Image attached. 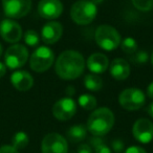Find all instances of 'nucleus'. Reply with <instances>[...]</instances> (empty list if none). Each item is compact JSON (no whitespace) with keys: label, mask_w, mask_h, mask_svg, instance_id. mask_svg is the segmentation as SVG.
I'll list each match as a JSON object with an SVG mask.
<instances>
[{"label":"nucleus","mask_w":153,"mask_h":153,"mask_svg":"<svg viewBox=\"0 0 153 153\" xmlns=\"http://www.w3.org/2000/svg\"><path fill=\"white\" fill-rule=\"evenodd\" d=\"M55 67L58 76L62 80H76L84 72L85 60L79 51H65L56 60Z\"/></svg>","instance_id":"obj_1"},{"label":"nucleus","mask_w":153,"mask_h":153,"mask_svg":"<svg viewBox=\"0 0 153 153\" xmlns=\"http://www.w3.org/2000/svg\"><path fill=\"white\" fill-rule=\"evenodd\" d=\"M114 125V114L107 107L98 108L89 115L86 124L87 131L94 136L106 135Z\"/></svg>","instance_id":"obj_2"},{"label":"nucleus","mask_w":153,"mask_h":153,"mask_svg":"<svg viewBox=\"0 0 153 153\" xmlns=\"http://www.w3.org/2000/svg\"><path fill=\"white\" fill-rule=\"evenodd\" d=\"M98 14L97 4L91 0H79L72 4L70 10V17L80 25H87L91 23Z\"/></svg>","instance_id":"obj_3"},{"label":"nucleus","mask_w":153,"mask_h":153,"mask_svg":"<svg viewBox=\"0 0 153 153\" xmlns=\"http://www.w3.org/2000/svg\"><path fill=\"white\" fill-rule=\"evenodd\" d=\"M94 39L99 46L107 51H113L121 45V35L120 33L108 24L100 25L96 30Z\"/></svg>","instance_id":"obj_4"},{"label":"nucleus","mask_w":153,"mask_h":153,"mask_svg":"<svg viewBox=\"0 0 153 153\" xmlns=\"http://www.w3.org/2000/svg\"><path fill=\"white\" fill-rule=\"evenodd\" d=\"M55 61V53L46 46H40L33 53L30 59V66L36 72H44L51 67Z\"/></svg>","instance_id":"obj_5"},{"label":"nucleus","mask_w":153,"mask_h":153,"mask_svg":"<svg viewBox=\"0 0 153 153\" xmlns=\"http://www.w3.org/2000/svg\"><path fill=\"white\" fill-rule=\"evenodd\" d=\"M146 101L145 94L137 88H127L119 96V103L124 109L134 111L142 108Z\"/></svg>","instance_id":"obj_6"},{"label":"nucleus","mask_w":153,"mask_h":153,"mask_svg":"<svg viewBox=\"0 0 153 153\" xmlns=\"http://www.w3.org/2000/svg\"><path fill=\"white\" fill-rule=\"evenodd\" d=\"M28 59V51L22 44H14L7 48L4 55V62L10 69H17L26 63Z\"/></svg>","instance_id":"obj_7"},{"label":"nucleus","mask_w":153,"mask_h":153,"mask_svg":"<svg viewBox=\"0 0 153 153\" xmlns=\"http://www.w3.org/2000/svg\"><path fill=\"white\" fill-rule=\"evenodd\" d=\"M2 7L7 17L18 19L30 13L32 0H2Z\"/></svg>","instance_id":"obj_8"},{"label":"nucleus","mask_w":153,"mask_h":153,"mask_svg":"<svg viewBox=\"0 0 153 153\" xmlns=\"http://www.w3.org/2000/svg\"><path fill=\"white\" fill-rule=\"evenodd\" d=\"M42 153H67L68 143L64 136L59 133H48L41 143Z\"/></svg>","instance_id":"obj_9"},{"label":"nucleus","mask_w":153,"mask_h":153,"mask_svg":"<svg viewBox=\"0 0 153 153\" xmlns=\"http://www.w3.org/2000/svg\"><path fill=\"white\" fill-rule=\"evenodd\" d=\"M76 112V104L70 98H62L53 106V114L59 121H68Z\"/></svg>","instance_id":"obj_10"},{"label":"nucleus","mask_w":153,"mask_h":153,"mask_svg":"<svg viewBox=\"0 0 153 153\" xmlns=\"http://www.w3.org/2000/svg\"><path fill=\"white\" fill-rule=\"evenodd\" d=\"M0 36L7 42L17 43L22 37V28L15 20L7 18L0 22Z\"/></svg>","instance_id":"obj_11"},{"label":"nucleus","mask_w":153,"mask_h":153,"mask_svg":"<svg viewBox=\"0 0 153 153\" xmlns=\"http://www.w3.org/2000/svg\"><path fill=\"white\" fill-rule=\"evenodd\" d=\"M132 134L137 142L148 144L153 140V124L147 119H138L132 128Z\"/></svg>","instance_id":"obj_12"},{"label":"nucleus","mask_w":153,"mask_h":153,"mask_svg":"<svg viewBox=\"0 0 153 153\" xmlns=\"http://www.w3.org/2000/svg\"><path fill=\"white\" fill-rule=\"evenodd\" d=\"M38 13L44 19H56L63 13V4L60 0H40L38 4Z\"/></svg>","instance_id":"obj_13"},{"label":"nucleus","mask_w":153,"mask_h":153,"mask_svg":"<svg viewBox=\"0 0 153 153\" xmlns=\"http://www.w3.org/2000/svg\"><path fill=\"white\" fill-rule=\"evenodd\" d=\"M63 34V26L60 22L51 21L46 23L41 30V38L46 44H53L58 42Z\"/></svg>","instance_id":"obj_14"},{"label":"nucleus","mask_w":153,"mask_h":153,"mask_svg":"<svg viewBox=\"0 0 153 153\" xmlns=\"http://www.w3.org/2000/svg\"><path fill=\"white\" fill-rule=\"evenodd\" d=\"M12 85L19 91H26L34 85L32 74L25 70H16L11 76Z\"/></svg>","instance_id":"obj_15"},{"label":"nucleus","mask_w":153,"mask_h":153,"mask_svg":"<svg viewBox=\"0 0 153 153\" xmlns=\"http://www.w3.org/2000/svg\"><path fill=\"white\" fill-rule=\"evenodd\" d=\"M110 74L115 80L123 81L126 80L130 74V66L129 63L125 59L117 58L110 64Z\"/></svg>","instance_id":"obj_16"},{"label":"nucleus","mask_w":153,"mask_h":153,"mask_svg":"<svg viewBox=\"0 0 153 153\" xmlns=\"http://www.w3.org/2000/svg\"><path fill=\"white\" fill-rule=\"evenodd\" d=\"M109 65L108 58L102 53H92L87 60V68L94 74H103Z\"/></svg>","instance_id":"obj_17"},{"label":"nucleus","mask_w":153,"mask_h":153,"mask_svg":"<svg viewBox=\"0 0 153 153\" xmlns=\"http://www.w3.org/2000/svg\"><path fill=\"white\" fill-rule=\"evenodd\" d=\"M86 134H87V128H86V126L82 125V124L71 126L66 132L67 138L71 143H74V144L82 142L86 137Z\"/></svg>","instance_id":"obj_18"},{"label":"nucleus","mask_w":153,"mask_h":153,"mask_svg":"<svg viewBox=\"0 0 153 153\" xmlns=\"http://www.w3.org/2000/svg\"><path fill=\"white\" fill-rule=\"evenodd\" d=\"M84 86L90 91H98L103 87V81L96 74H87L84 78Z\"/></svg>","instance_id":"obj_19"},{"label":"nucleus","mask_w":153,"mask_h":153,"mask_svg":"<svg viewBox=\"0 0 153 153\" xmlns=\"http://www.w3.org/2000/svg\"><path fill=\"white\" fill-rule=\"evenodd\" d=\"M28 143H30L28 135L23 131H19L17 133H15L13 138H12V144H13L12 146L15 149H17V150L25 148L28 145Z\"/></svg>","instance_id":"obj_20"},{"label":"nucleus","mask_w":153,"mask_h":153,"mask_svg":"<svg viewBox=\"0 0 153 153\" xmlns=\"http://www.w3.org/2000/svg\"><path fill=\"white\" fill-rule=\"evenodd\" d=\"M79 105L85 110H92L97 106V99L92 94H82L78 99Z\"/></svg>","instance_id":"obj_21"},{"label":"nucleus","mask_w":153,"mask_h":153,"mask_svg":"<svg viewBox=\"0 0 153 153\" xmlns=\"http://www.w3.org/2000/svg\"><path fill=\"white\" fill-rule=\"evenodd\" d=\"M90 144L96 153H111V149L105 144L100 136H94L90 140Z\"/></svg>","instance_id":"obj_22"},{"label":"nucleus","mask_w":153,"mask_h":153,"mask_svg":"<svg viewBox=\"0 0 153 153\" xmlns=\"http://www.w3.org/2000/svg\"><path fill=\"white\" fill-rule=\"evenodd\" d=\"M121 48L127 55H132L137 51V43L133 38L127 37L123 41H121Z\"/></svg>","instance_id":"obj_23"},{"label":"nucleus","mask_w":153,"mask_h":153,"mask_svg":"<svg viewBox=\"0 0 153 153\" xmlns=\"http://www.w3.org/2000/svg\"><path fill=\"white\" fill-rule=\"evenodd\" d=\"M40 38H39V35L37 32L33 30H28L24 34V42L28 45V46H36L38 45Z\"/></svg>","instance_id":"obj_24"},{"label":"nucleus","mask_w":153,"mask_h":153,"mask_svg":"<svg viewBox=\"0 0 153 153\" xmlns=\"http://www.w3.org/2000/svg\"><path fill=\"white\" fill-rule=\"evenodd\" d=\"M134 7L140 12H149L153 10V0H132Z\"/></svg>","instance_id":"obj_25"},{"label":"nucleus","mask_w":153,"mask_h":153,"mask_svg":"<svg viewBox=\"0 0 153 153\" xmlns=\"http://www.w3.org/2000/svg\"><path fill=\"white\" fill-rule=\"evenodd\" d=\"M148 60L149 55L145 51H136L134 53H132L130 58V61L133 62L134 64H144L148 62Z\"/></svg>","instance_id":"obj_26"},{"label":"nucleus","mask_w":153,"mask_h":153,"mask_svg":"<svg viewBox=\"0 0 153 153\" xmlns=\"http://www.w3.org/2000/svg\"><path fill=\"white\" fill-rule=\"evenodd\" d=\"M111 147L115 153H121L124 151V143L121 140H114L111 143Z\"/></svg>","instance_id":"obj_27"},{"label":"nucleus","mask_w":153,"mask_h":153,"mask_svg":"<svg viewBox=\"0 0 153 153\" xmlns=\"http://www.w3.org/2000/svg\"><path fill=\"white\" fill-rule=\"evenodd\" d=\"M123 153H147L145 149H143L142 147L138 146H131L129 148H127Z\"/></svg>","instance_id":"obj_28"},{"label":"nucleus","mask_w":153,"mask_h":153,"mask_svg":"<svg viewBox=\"0 0 153 153\" xmlns=\"http://www.w3.org/2000/svg\"><path fill=\"white\" fill-rule=\"evenodd\" d=\"M78 153H92V149L88 144H81L78 147Z\"/></svg>","instance_id":"obj_29"},{"label":"nucleus","mask_w":153,"mask_h":153,"mask_svg":"<svg viewBox=\"0 0 153 153\" xmlns=\"http://www.w3.org/2000/svg\"><path fill=\"white\" fill-rule=\"evenodd\" d=\"M0 153H19L17 149H15L13 146H2L0 148Z\"/></svg>","instance_id":"obj_30"},{"label":"nucleus","mask_w":153,"mask_h":153,"mask_svg":"<svg viewBox=\"0 0 153 153\" xmlns=\"http://www.w3.org/2000/svg\"><path fill=\"white\" fill-rule=\"evenodd\" d=\"M147 96L150 99H153V82H151L147 87Z\"/></svg>","instance_id":"obj_31"},{"label":"nucleus","mask_w":153,"mask_h":153,"mask_svg":"<svg viewBox=\"0 0 153 153\" xmlns=\"http://www.w3.org/2000/svg\"><path fill=\"white\" fill-rule=\"evenodd\" d=\"M7 72V65L3 64L2 62H0V78H2Z\"/></svg>","instance_id":"obj_32"},{"label":"nucleus","mask_w":153,"mask_h":153,"mask_svg":"<svg viewBox=\"0 0 153 153\" xmlns=\"http://www.w3.org/2000/svg\"><path fill=\"white\" fill-rule=\"evenodd\" d=\"M147 112H148V114L153 119V102L147 107Z\"/></svg>","instance_id":"obj_33"},{"label":"nucleus","mask_w":153,"mask_h":153,"mask_svg":"<svg viewBox=\"0 0 153 153\" xmlns=\"http://www.w3.org/2000/svg\"><path fill=\"white\" fill-rule=\"evenodd\" d=\"M91 1H92L94 3H96V4H97V3H100L101 1H102V0H91Z\"/></svg>","instance_id":"obj_34"},{"label":"nucleus","mask_w":153,"mask_h":153,"mask_svg":"<svg viewBox=\"0 0 153 153\" xmlns=\"http://www.w3.org/2000/svg\"><path fill=\"white\" fill-rule=\"evenodd\" d=\"M1 55H2V46L0 44V57H1Z\"/></svg>","instance_id":"obj_35"},{"label":"nucleus","mask_w":153,"mask_h":153,"mask_svg":"<svg viewBox=\"0 0 153 153\" xmlns=\"http://www.w3.org/2000/svg\"><path fill=\"white\" fill-rule=\"evenodd\" d=\"M150 60H151V64H152V66H153V53H152V55H151Z\"/></svg>","instance_id":"obj_36"}]
</instances>
